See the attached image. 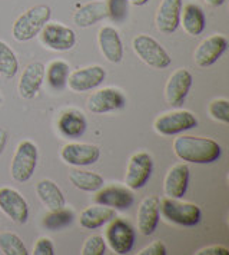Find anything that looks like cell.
<instances>
[{
  "instance_id": "obj_1",
  "label": "cell",
  "mask_w": 229,
  "mask_h": 255,
  "mask_svg": "<svg viewBox=\"0 0 229 255\" xmlns=\"http://www.w3.org/2000/svg\"><path fill=\"white\" fill-rule=\"evenodd\" d=\"M173 151L183 162L199 165L215 162L221 156V146L218 142L191 135H182L173 140Z\"/></svg>"
},
{
  "instance_id": "obj_23",
  "label": "cell",
  "mask_w": 229,
  "mask_h": 255,
  "mask_svg": "<svg viewBox=\"0 0 229 255\" xmlns=\"http://www.w3.org/2000/svg\"><path fill=\"white\" fill-rule=\"evenodd\" d=\"M59 130L66 138H79L86 130V119L82 112L78 111H66L57 121Z\"/></svg>"
},
{
  "instance_id": "obj_24",
  "label": "cell",
  "mask_w": 229,
  "mask_h": 255,
  "mask_svg": "<svg viewBox=\"0 0 229 255\" xmlns=\"http://www.w3.org/2000/svg\"><path fill=\"white\" fill-rule=\"evenodd\" d=\"M108 16L106 3L103 1H92L82 6L73 16V22L79 27H89L98 22L103 20Z\"/></svg>"
},
{
  "instance_id": "obj_41",
  "label": "cell",
  "mask_w": 229,
  "mask_h": 255,
  "mask_svg": "<svg viewBox=\"0 0 229 255\" xmlns=\"http://www.w3.org/2000/svg\"><path fill=\"white\" fill-rule=\"evenodd\" d=\"M0 104H1V93H0Z\"/></svg>"
},
{
  "instance_id": "obj_35",
  "label": "cell",
  "mask_w": 229,
  "mask_h": 255,
  "mask_svg": "<svg viewBox=\"0 0 229 255\" xmlns=\"http://www.w3.org/2000/svg\"><path fill=\"white\" fill-rule=\"evenodd\" d=\"M33 254L34 255H53L55 254V247H53V243L46 238V237H42L37 240V243L34 245L33 248Z\"/></svg>"
},
{
  "instance_id": "obj_40",
  "label": "cell",
  "mask_w": 229,
  "mask_h": 255,
  "mask_svg": "<svg viewBox=\"0 0 229 255\" xmlns=\"http://www.w3.org/2000/svg\"><path fill=\"white\" fill-rule=\"evenodd\" d=\"M148 1L149 0H129V3L133 4V6H145Z\"/></svg>"
},
{
  "instance_id": "obj_22",
  "label": "cell",
  "mask_w": 229,
  "mask_h": 255,
  "mask_svg": "<svg viewBox=\"0 0 229 255\" xmlns=\"http://www.w3.org/2000/svg\"><path fill=\"white\" fill-rule=\"evenodd\" d=\"M116 217L114 208L105 207V205H93L89 208L83 209L80 214V225L86 230H96L105 225L106 222L112 221Z\"/></svg>"
},
{
  "instance_id": "obj_2",
  "label": "cell",
  "mask_w": 229,
  "mask_h": 255,
  "mask_svg": "<svg viewBox=\"0 0 229 255\" xmlns=\"http://www.w3.org/2000/svg\"><path fill=\"white\" fill-rule=\"evenodd\" d=\"M52 17V9L46 4H39L24 12L13 24V37L17 42L32 40L42 32Z\"/></svg>"
},
{
  "instance_id": "obj_4",
  "label": "cell",
  "mask_w": 229,
  "mask_h": 255,
  "mask_svg": "<svg viewBox=\"0 0 229 255\" xmlns=\"http://www.w3.org/2000/svg\"><path fill=\"white\" fill-rule=\"evenodd\" d=\"M133 50L146 65L155 69H166L172 63L169 53L158 40L148 35H139L133 39Z\"/></svg>"
},
{
  "instance_id": "obj_9",
  "label": "cell",
  "mask_w": 229,
  "mask_h": 255,
  "mask_svg": "<svg viewBox=\"0 0 229 255\" xmlns=\"http://www.w3.org/2000/svg\"><path fill=\"white\" fill-rule=\"evenodd\" d=\"M40 40L46 47L57 50V52H66L70 50L76 43V33L63 24L46 23L42 29Z\"/></svg>"
},
{
  "instance_id": "obj_30",
  "label": "cell",
  "mask_w": 229,
  "mask_h": 255,
  "mask_svg": "<svg viewBox=\"0 0 229 255\" xmlns=\"http://www.w3.org/2000/svg\"><path fill=\"white\" fill-rule=\"evenodd\" d=\"M0 250L6 255H27L29 251L23 244L22 238L14 232L0 234Z\"/></svg>"
},
{
  "instance_id": "obj_7",
  "label": "cell",
  "mask_w": 229,
  "mask_h": 255,
  "mask_svg": "<svg viewBox=\"0 0 229 255\" xmlns=\"http://www.w3.org/2000/svg\"><path fill=\"white\" fill-rule=\"evenodd\" d=\"M106 241L116 254H127L135 244V230L125 220L114 217L106 230Z\"/></svg>"
},
{
  "instance_id": "obj_28",
  "label": "cell",
  "mask_w": 229,
  "mask_h": 255,
  "mask_svg": "<svg viewBox=\"0 0 229 255\" xmlns=\"http://www.w3.org/2000/svg\"><path fill=\"white\" fill-rule=\"evenodd\" d=\"M19 70V60L16 58L11 47L0 40V75L11 79Z\"/></svg>"
},
{
  "instance_id": "obj_25",
  "label": "cell",
  "mask_w": 229,
  "mask_h": 255,
  "mask_svg": "<svg viewBox=\"0 0 229 255\" xmlns=\"http://www.w3.org/2000/svg\"><path fill=\"white\" fill-rule=\"evenodd\" d=\"M36 192L40 198V201L45 204L50 211L63 208L66 204L65 195L62 192V189L50 179H43L36 185Z\"/></svg>"
},
{
  "instance_id": "obj_21",
  "label": "cell",
  "mask_w": 229,
  "mask_h": 255,
  "mask_svg": "<svg viewBox=\"0 0 229 255\" xmlns=\"http://www.w3.org/2000/svg\"><path fill=\"white\" fill-rule=\"evenodd\" d=\"M98 42L102 50L103 56L112 63H119L123 59V43L122 39L111 26H105L99 30L98 35Z\"/></svg>"
},
{
  "instance_id": "obj_13",
  "label": "cell",
  "mask_w": 229,
  "mask_h": 255,
  "mask_svg": "<svg viewBox=\"0 0 229 255\" xmlns=\"http://www.w3.org/2000/svg\"><path fill=\"white\" fill-rule=\"evenodd\" d=\"M192 81H194L192 75L188 69L181 68V69L175 70L165 88V96H166L168 104H171L172 106H181L189 93Z\"/></svg>"
},
{
  "instance_id": "obj_19",
  "label": "cell",
  "mask_w": 229,
  "mask_h": 255,
  "mask_svg": "<svg viewBox=\"0 0 229 255\" xmlns=\"http://www.w3.org/2000/svg\"><path fill=\"white\" fill-rule=\"evenodd\" d=\"M46 68L42 62H33L23 70L19 82V93L24 99H33L45 81Z\"/></svg>"
},
{
  "instance_id": "obj_33",
  "label": "cell",
  "mask_w": 229,
  "mask_h": 255,
  "mask_svg": "<svg viewBox=\"0 0 229 255\" xmlns=\"http://www.w3.org/2000/svg\"><path fill=\"white\" fill-rule=\"evenodd\" d=\"M209 115L222 124H229L228 99H215L209 104Z\"/></svg>"
},
{
  "instance_id": "obj_16",
  "label": "cell",
  "mask_w": 229,
  "mask_h": 255,
  "mask_svg": "<svg viewBox=\"0 0 229 255\" xmlns=\"http://www.w3.org/2000/svg\"><path fill=\"white\" fill-rule=\"evenodd\" d=\"M159 205L160 199L158 197H146L137 209V230L142 235H152L156 231L159 224Z\"/></svg>"
},
{
  "instance_id": "obj_11",
  "label": "cell",
  "mask_w": 229,
  "mask_h": 255,
  "mask_svg": "<svg viewBox=\"0 0 229 255\" xmlns=\"http://www.w3.org/2000/svg\"><path fill=\"white\" fill-rule=\"evenodd\" d=\"M105 78H106L105 69L95 65L83 69L73 70L72 73H69L66 83L73 92H86L98 88L105 81Z\"/></svg>"
},
{
  "instance_id": "obj_10",
  "label": "cell",
  "mask_w": 229,
  "mask_h": 255,
  "mask_svg": "<svg viewBox=\"0 0 229 255\" xmlns=\"http://www.w3.org/2000/svg\"><path fill=\"white\" fill-rule=\"evenodd\" d=\"M0 208L17 224H24L29 218V205L26 199L13 188L0 189Z\"/></svg>"
},
{
  "instance_id": "obj_37",
  "label": "cell",
  "mask_w": 229,
  "mask_h": 255,
  "mask_svg": "<svg viewBox=\"0 0 229 255\" xmlns=\"http://www.w3.org/2000/svg\"><path fill=\"white\" fill-rule=\"evenodd\" d=\"M198 255H229V250L224 245H211V247H206L199 250Z\"/></svg>"
},
{
  "instance_id": "obj_32",
  "label": "cell",
  "mask_w": 229,
  "mask_h": 255,
  "mask_svg": "<svg viewBox=\"0 0 229 255\" xmlns=\"http://www.w3.org/2000/svg\"><path fill=\"white\" fill-rule=\"evenodd\" d=\"M106 10H108V16L114 22L122 23V22H125L126 17H127L129 0H108Z\"/></svg>"
},
{
  "instance_id": "obj_18",
  "label": "cell",
  "mask_w": 229,
  "mask_h": 255,
  "mask_svg": "<svg viewBox=\"0 0 229 255\" xmlns=\"http://www.w3.org/2000/svg\"><path fill=\"white\" fill-rule=\"evenodd\" d=\"M182 13V0H162L158 14L156 26L162 33L171 35L181 24Z\"/></svg>"
},
{
  "instance_id": "obj_29",
  "label": "cell",
  "mask_w": 229,
  "mask_h": 255,
  "mask_svg": "<svg viewBox=\"0 0 229 255\" xmlns=\"http://www.w3.org/2000/svg\"><path fill=\"white\" fill-rule=\"evenodd\" d=\"M69 65L65 60H55L49 65L47 72H46V78L49 85L53 88V89H62L69 78Z\"/></svg>"
},
{
  "instance_id": "obj_20",
  "label": "cell",
  "mask_w": 229,
  "mask_h": 255,
  "mask_svg": "<svg viewBox=\"0 0 229 255\" xmlns=\"http://www.w3.org/2000/svg\"><path fill=\"white\" fill-rule=\"evenodd\" d=\"M189 182V168L186 163H176L172 166L165 176L163 191L165 195L175 199H181L188 189Z\"/></svg>"
},
{
  "instance_id": "obj_31",
  "label": "cell",
  "mask_w": 229,
  "mask_h": 255,
  "mask_svg": "<svg viewBox=\"0 0 229 255\" xmlns=\"http://www.w3.org/2000/svg\"><path fill=\"white\" fill-rule=\"evenodd\" d=\"M73 218H75L73 212L63 207V208L50 211L43 220V225L50 231H56V230H62V228L68 227L69 224H72Z\"/></svg>"
},
{
  "instance_id": "obj_15",
  "label": "cell",
  "mask_w": 229,
  "mask_h": 255,
  "mask_svg": "<svg viewBox=\"0 0 229 255\" xmlns=\"http://www.w3.org/2000/svg\"><path fill=\"white\" fill-rule=\"evenodd\" d=\"M227 47H228V40H227L225 36H209L204 42H201V45L196 47V50H195L194 58L196 65L201 66V68H206V66L214 65L218 59L224 55Z\"/></svg>"
},
{
  "instance_id": "obj_38",
  "label": "cell",
  "mask_w": 229,
  "mask_h": 255,
  "mask_svg": "<svg viewBox=\"0 0 229 255\" xmlns=\"http://www.w3.org/2000/svg\"><path fill=\"white\" fill-rule=\"evenodd\" d=\"M6 143H7V132L4 129H0V155L4 152Z\"/></svg>"
},
{
  "instance_id": "obj_3",
  "label": "cell",
  "mask_w": 229,
  "mask_h": 255,
  "mask_svg": "<svg viewBox=\"0 0 229 255\" xmlns=\"http://www.w3.org/2000/svg\"><path fill=\"white\" fill-rule=\"evenodd\" d=\"M159 211L166 220L183 227H194L201 221V209L198 205L182 202L175 198L168 197L162 199Z\"/></svg>"
},
{
  "instance_id": "obj_27",
  "label": "cell",
  "mask_w": 229,
  "mask_h": 255,
  "mask_svg": "<svg viewBox=\"0 0 229 255\" xmlns=\"http://www.w3.org/2000/svg\"><path fill=\"white\" fill-rule=\"evenodd\" d=\"M69 181L75 188L85 191V192H96L105 184L103 178L99 174H95L91 171H82V169L70 171Z\"/></svg>"
},
{
  "instance_id": "obj_6",
  "label": "cell",
  "mask_w": 229,
  "mask_h": 255,
  "mask_svg": "<svg viewBox=\"0 0 229 255\" xmlns=\"http://www.w3.org/2000/svg\"><path fill=\"white\" fill-rule=\"evenodd\" d=\"M198 125V121L189 111H173L160 115L155 121V130L163 136H173Z\"/></svg>"
},
{
  "instance_id": "obj_36",
  "label": "cell",
  "mask_w": 229,
  "mask_h": 255,
  "mask_svg": "<svg viewBox=\"0 0 229 255\" xmlns=\"http://www.w3.org/2000/svg\"><path fill=\"white\" fill-rule=\"evenodd\" d=\"M168 254V251H166V247H165V244L162 243V241H155V243H152L150 245H148L146 248H143L139 255H166Z\"/></svg>"
},
{
  "instance_id": "obj_12",
  "label": "cell",
  "mask_w": 229,
  "mask_h": 255,
  "mask_svg": "<svg viewBox=\"0 0 229 255\" xmlns=\"http://www.w3.org/2000/svg\"><path fill=\"white\" fill-rule=\"evenodd\" d=\"M126 98L123 93L114 88H105L95 92L88 101V109L93 114H105L125 108Z\"/></svg>"
},
{
  "instance_id": "obj_5",
  "label": "cell",
  "mask_w": 229,
  "mask_h": 255,
  "mask_svg": "<svg viewBox=\"0 0 229 255\" xmlns=\"http://www.w3.org/2000/svg\"><path fill=\"white\" fill-rule=\"evenodd\" d=\"M37 165V148L33 142L23 140L19 143L11 161V176L17 182L29 181Z\"/></svg>"
},
{
  "instance_id": "obj_34",
  "label": "cell",
  "mask_w": 229,
  "mask_h": 255,
  "mask_svg": "<svg viewBox=\"0 0 229 255\" xmlns=\"http://www.w3.org/2000/svg\"><path fill=\"white\" fill-rule=\"evenodd\" d=\"M106 251V244L103 240L102 235H92L89 237L83 247H82V253L83 255H103Z\"/></svg>"
},
{
  "instance_id": "obj_17",
  "label": "cell",
  "mask_w": 229,
  "mask_h": 255,
  "mask_svg": "<svg viewBox=\"0 0 229 255\" xmlns=\"http://www.w3.org/2000/svg\"><path fill=\"white\" fill-rule=\"evenodd\" d=\"M95 202L114 209H127L135 202L133 194L122 186H106L96 191Z\"/></svg>"
},
{
  "instance_id": "obj_26",
  "label": "cell",
  "mask_w": 229,
  "mask_h": 255,
  "mask_svg": "<svg viewBox=\"0 0 229 255\" xmlns=\"http://www.w3.org/2000/svg\"><path fill=\"white\" fill-rule=\"evenodd\" d=\"M182 26L185 32L191 36L201 35L205 29V14L204 10L196 4H188L183 7Z\"/></svg>"
},
{
  "instance_id": "obj_8",
  "label": "cell",
  "mask_w": 229,
  "mask_h": 255,
  "mask_svg": "<svg viewBox=\"0 0 229 255\" xmlns=\"http://www.w3.org/2000/svg\"><path fill=\"white\" fill-rule=\"evenodd\" d=\"M153 169L152 156L146 152H137L132 155L127 163L125 182L130 189H140L148 184Z\"/></svg>"
},
{
  "instance_id": "obj_14",
  "label": "cell",
  "mask_w": 229,
  "mask_h": 255,
  "mask_svg": "<svg viewBox=\"0 0 229 255\" xmlns=\"http://www.w3.org/2000/svg\"><path fill=\"white\" fill-rule=\"evenodd\" d=\"M101 151L98 146L89 143H68L60 152L63 162L72 166H88L98 162Z\"/></svg>"
},
{
  "instance_id": "obj_39",
  "label": "cell",
  "mask_w": 229,
  "mask_h": 255,
  "mask_svg": "<svg viewBox=\"0 0 229 255\" xmlns=\"http://www.w3.org/2000/svg\"><path fill=\"white\" fill-rule=\"evenodd\" d=\"M205 1L209 4V6H212V7H219V6H222V4H224V1H225V0H205Z\"/></svg>"
}]
</instances>
